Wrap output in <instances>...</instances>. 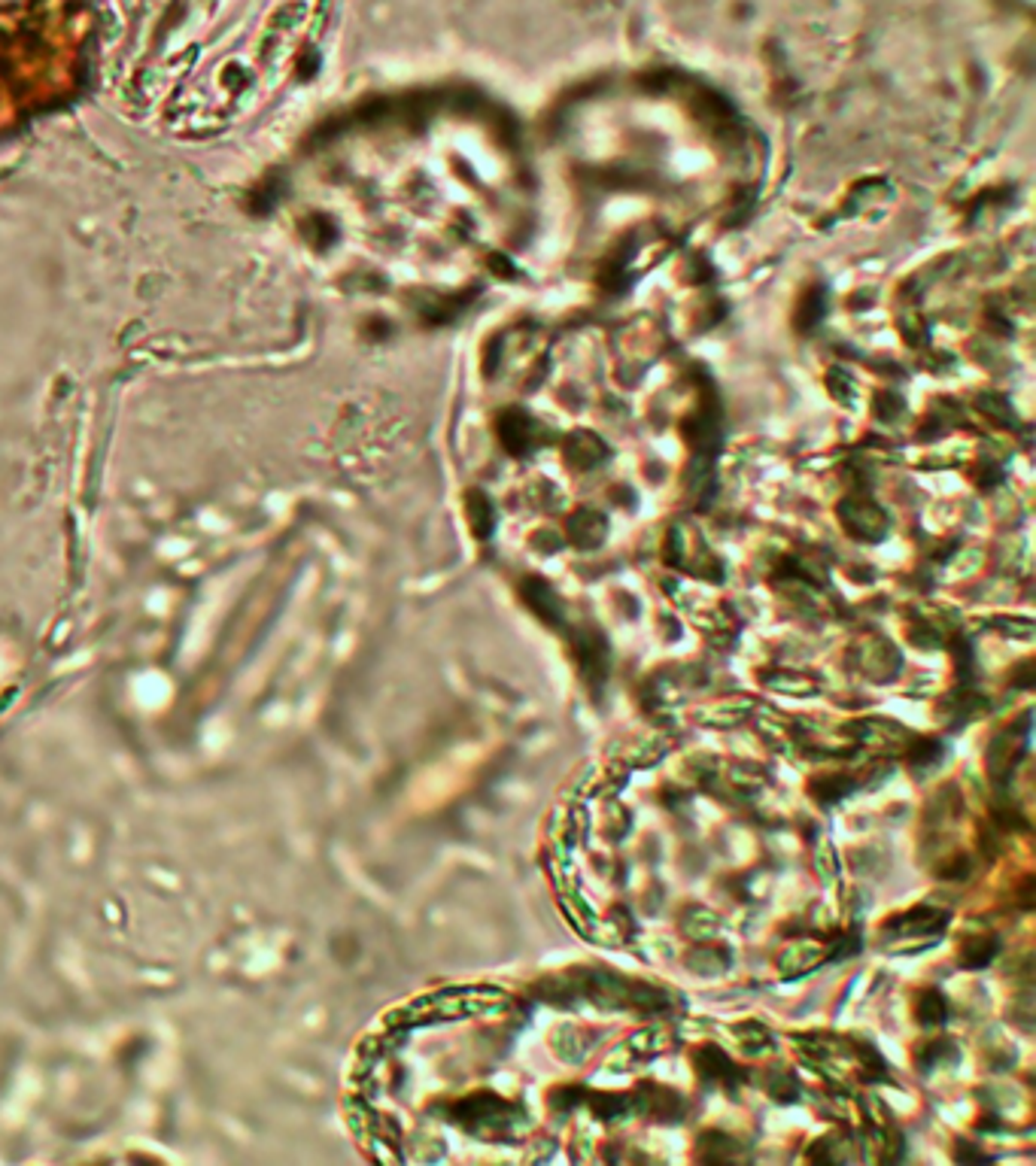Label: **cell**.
Here are the masks:
<instances>
[{"instance_id": "6da1fadb", "label": "cell", "mask_w": 1036, "mask_h": 1166, "mask_svg": "<svg viewBox=\"0 0 1036 1166\" xmlns=\"http://www.w3.org/2000/svg\"><path fill=\"white\" fill-rule=\"evenodd\" d=\"M128 76L180 100L253 97L298 58L325 0H119ZM171 97V100H174Z\"/></svg>"}, {"instance_id": "7a4b0ae2", "label": "cell", "mask_w": 1036, "mask_h": 1166, "mask_svg": "<svg viewBox=\"0 0 1036 1166\" xmlns=\"http://www.w3.org/2000/svg\"><path fill=\"white\" fill-rule=\"evenodd\" d=\"M441 1115H444V1121L453 1124V1127H460L462 1133L484 1139V1142H514L529 1124V1112L523 1106H517L511 1099H502L492 1091L468 1094L453 1102H444Z\"/></svg>"}, {"instance_id": "3957f363", "label": "cell", "mask_w": 1036, "mask_h": 1166, "mask_svg": "<svg viewBox=\"0 0 1036 1166\" xmlns=\"http://www.w3.org/2000/svg\"><path fill=\"white\" fill-rule=\"evenodd\" d=\"M945 927L948 911H939L934 905H918L884 921V935H890L903 951H927L930 945L942 939Z\"/></svg>"}, {"instance_id": "277c9868", "label": "cell", "mask_w": 1036, "mask_h": 1166, "mask_svg": "<svg viewBox=\"0 0 1036 1166\" xmlns=\"http://www.w3.org/2000/svg\"><path fill=\"white\" fill-rule=\"evenodd\" d=\"M572 653H574V665H577V675L587 683V690L593 693V699L602 696L608 675H611V644L605 638L602 629L596 626H584V629H574L572 635Z\"/></svg>"}, {"instance_id": "5b68a950", "label": "cell", "mask_w": 1036, "mask_h": 1166, "mask_svg": "<svg viewBox=\"0 0 1036 1166\" xmlns=\"http://www.w3.org/2000/svg\"><path fill=\"white\" fill-rule=\"evenodd\" d=\"M1027 738H1030V714L1022 717V723L1006 726L1000 736H994L988 747V775L997 787V793H1006V787L1015 775V768L1027 754Z\"/></svg>"}, {"instance_id": "8992f818", "label": "cell", "mask_w": 1036, "mask_h": 1166, "mask_svg": "<svg viewBox=\"0 0 1036 1166\" xmlns=\"http://www.w3.org/2000/svg\"><path fill=\"white\" fill-rule=\"evenodd\" d=\"M632 1115L651 1118L659 1124H678L687 1115V1099H684L675 1088L657 1085V1081H645L630 1094Z\"/></svg>"}, {"instance_id": "52a82bcc", "label": "cell", "mask_w": 1036, "mask_h": 1166, "mask_svg": "<svg viewBox=\"0 0 1036 1166\" xmlns=\"http://www.w3.org/2000/svg\"><path fill=\"white\" fill-rule=\"evenodd\" d=\"M693 1067H696V1075H699V1081L706 1088H720V1091H727V1094H739V1088L744 1085V1069L736 1064V1060L723 1051V1048H717V1045H702L696 1054H693Z\"/></svg>"}, {"instance_id": "ba28073f", "label": "cell", "mask_w": 1036, "mask_h": 1166, "mask_svg": "<svg viewBox=\"0 0 1036 1166\" xmlns=\"http://www.w3.org/2000/svg\"><path fill=\"white\" fill-rule=\"evenodd\" d=\"M854 665L876 683H887L894 680L903 669V656L890 641L884 638H866L860 641V648L854 651Z\"/></svg>"}, {"instance_id": "9c48e42d", "label": "cell", "mask_w": 1036, "mask_h": 1166, "mask_svg": "<svg viewBox=\"0 0 1036 1166\" xmlns=\"http://www.w3.org/2000/svg\"><path fill=\"white\" fill-rule=\"evenodd\" d=\"M523 598H526L529 611L542 620L545 626H550V629L566 626V608H563V601H559V596L550 590V583L538 580V577L523 580Z\"/></svg>"}, {"instance_id": "30bf717a", "label": "cell", "mask_w": 1036, "mask_h": 1166, "mask_svg": "<svg viewBox=\"0 0 1036 1166\" xmlns=\"http://www.w3.org/2000/svg\"><path fill=\"white\" fill-rule=\"evenodd\" d=\"M821 963H830V957H826V945H815V942L791 945V948H784V954L778 957V969H781L784 978L809 975Z\"/></svg>"}, {"instance_id": "8fae6325", "label": "cell", "mask_w": 1036, "mask_h": 1166, "mask_svg": "<svg viewBox=\"0 0 1036 1166\" xmlns=\"http://www.w3.org/2000/svg\"><path fill=\"white\" fill-rule=\"evenodd\" d=\"M997 954H1000V939H997V935H994V932H979V935H969V939H964L961 954H958V963H961L964 969L979 972V969H988Z\"/></svg>"}, {"instance_id": "7c38bea8", "label": "cell", "mask_w": 1036, "mask_h": 1166, "mask_svg": "<svg viewBox=\"0 0 1036 1166\" xmlns=\"http://www.w3.org/2000/svg\"><path fill=\"white\" fill-rule=\"evenodd\" d=\"M860 787H863V784H860L854 775H824V778H815V781L809 784V793H812L824 808H833V805L845 802L852 793H857Z\"/></svg>"}, {"instance_id": "4fadbf2b", "label": "cell", "mask_w": 1036, "mask_h": 1166, "mask_svg": "<svg viewBox=\"0 0 1036 1166\" xmlns=\"http://www.w3.org/2000/svg\"><path fill=\"white\" fill-rule=\"evenodd\" d=\"M744 1154V1145L739 1139H733L730 1133H720V1130H706L699 1136V1149L696 1157L706 1160V1163H720V1160H739Z\"/></svg>"}, {"instance_id": "5bb4252c", "label": "cell", "mask_w": 1036, "mask_h": 1166, "mask_svg": "<svg viewBox=\"0 0 1036 1166\" xmlns=\"http://www.w3.org/2000/svg\"><path fill=\"white\" fill-rule=\"evenodd\" d=\"M942 751H945V744L939 738H934V736H915V738L909 736V741L903 747L906 763H909L911 772H927V768L939 765Z\"/></svg>"}, {"instance_id": "9a60e30c", "label": "cell", "mask_w": 1036, "mask_h": 1166, "mask_svg": "<svg viewBox=\"0 0 1036 1166\" xmlns=\"http://www.w3.org/2000/svg\"><path fill=\"white\" fill-rule=\"evenodd\" d=\"M751 708H754V702H748V699H744V702H717V705L706 708V711H699L696 720L712 726V729H730V726H739V723L748 720Z\"/></svg>"}, {"instance_id": "2e32d148", "label": "cell", "mask_w": 1036, "mask_h": 1166, "mask_svg": "<svg viewBox=\"0 0 1036 1166\" xmlns=\"http://www.w3.org/2000/svg\"><path fill=\"white\" fill-rule=\"evenodd\" d=\"M948 1012L951 1006L942 990H921L915 999V1017L921 1027H942L948 1020Z\"/></svg>"}, {"instance_id": "e0dca14e", "label": "cell", "mask_w": 1036, "mask_h": 1166, "mask_svg": "<svg viewBox=\"0 0 1036 1166\" xmlns=\"http://www.w3.org/2000/svg\"><path fill=\"white\" fill-rule=\"evenodd\" d=\"M687 969L699 972V975H720L723 969L730 966V951L727 948H717V945H699L693 948L687 957H684Z\"/></svg>"}, {"instance_id": "ac0fdd59", "label": "cell", "mask_w": 1036, "mask_h": 1166, "mask_svg": "<svg viewBox=\"0 0 1036 1166\" xmlns=\"http://www.w3.org/2000/svg\"><path fill=\"white\" fill-rule=\"evenodd\" d=\"M605 535V519L599 514H577L572 519V541L577 547H596Z\"/></svg>"}, {"instance_id": "d6986e66", "label": "cell", "mask_w": 1036, "mask_h": 1166, "mask_svg": "<svg viewBox=\"0 0 1036 1166\" xmlns=\"http://www.w3.org/2000/svg\"><path fill=\"white\" fill-rule=\"evenodd\" d=\"M681 930L690 935V939H712L720 930L717 914H712L709 908H687V914L681 918Z\"/></svg>"}, {"instance_id": "ffe728a7", "label": "cell", "mask_w": 1036, "mask_h": 1166, "mask_svg": "<svg viewBox=\"0 0 1036 1166\" xmlns=\"http://www.w3.org/2000/svg\"><path fill=\"white\" fill-rule=\"evenodd\" d=\"M766 686H772L775 693H787V696H812V693H818V680L805 678V675H791V672L766 675Z\"/></svg>"}, {"instance_id": "44dd1931", "label": "cell", "mask_w": 1036, "mask_h": 1166, "mask_svg": "<svg viewBox=\"0 0 1036 1166\" xmlns=\"http://www.w3.org/2000/svg\"><path fill=\"white\" fill-rule=\"evenodd\" d=\"M915 1060H918V1067H921L924 1072L942 1069V1067L955 1064V1060H958V1048H955V1042H948V1039H942V1042H927V1045L915 1054Z\"/></svg>"}, {"instance_id": "7402d4cb", "label": "cell", "mask_w": 1036, "mask_h": 1166, "mask_svg": "<svg viewBox=\"0 0 1036 1166\" xmlns=\"http://www.w3.org/2000/svg\"><path fill=\"white\" fill-rule=\"evenodd\" d=\"M736 1036H739L742 1048L748 1054H763V1051L772 1048V1033L766 1030L760 1020H744V1024L736 1027Z\"/></svg>"}, {"instance_id": "603a6c76", "label": "cell", "mask_w": 1036, "mask_h": 1166, "mask_svg": "<svg viewBox=\"0 0 1036 1166\" xmlns=\"http://www.w3.org/2000/svg\"><path fill=\"white\" fill-rule=\"evenodd\" d=\"M766 1091L772 1094V1099L778 1102H797L799 1099V1085L791 1069H772L770 1078H766Z\"/></svg>"}, {"instance_id": "cb8c5ba5", "label": "cell", "mask_w": 1036, "mask_h": 1166, "mask_svg": "<svg viewBox=\"0 0 1036 1166\" xmlns=\"http://www.w3.org/2000/svg\"><path fill=\"white\" fill-rule=\"evenodd\" d=\"M909 638H911V644H915V648H921V651H937L939 644H942L939 629H937V626H927V623H921V626L911 629Z\"/></svg>"}, {"instance_id": "d4e9b609", "label": "cell", "mask_w": 1036, "mask_h": 1166, "mask_svg": "<svg viewBox=\"0 0 1036 1166\" xmlns=\"http://www.w3.org/2000/svg\"><path fill=\"white\" fill-rule=\"evenodd\" d=\"M939 874H942V878H951V881H961V878H966V874H969V860L964 857V853H955L948 863H942Z\"/></svg>"}, {"instance_id": "484cf974", "label": "cell", "mask_w": 1036, "mask_h": 1166, "mask_svg": "<svg viewBox=\"0 0 1036 1166\" xmlns=\"http://www.w3.org/2000/svg\"><path fill=\"white\" fill-rule=\"evenodd\" d=\"M1012 683L1019 686V690H1030V686H1033V662H1030V659H1027V662H1022L1019 669H1015Z\"/></svg>"}, {"instance_id": "4316f807", "label": "cell", "mask_w": 1036, "mask_h": 1166, "mask_svg": "<svg viewBox=\"0 0 1036 1166\" xmlns=\"http://www.w3.org/2000/svg\"><path fill=\"white\" fill-rule=\"evenodd\" d=\"M955 1157H958V1160H988V1154H985V1152H976V1149H966V1145H958V1152H955Z\"/></svg>"}]
</instances>
